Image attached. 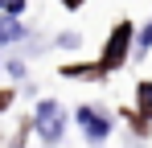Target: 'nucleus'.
<instances>
[{
    "mask_svg": "<svg viewBox=\"0 0 152 148\" xmlns=\"http://www.w3.org/2000/svg\"><path fill=\"white\" fill-rule=\"evenodd\" d=\"M33 127H37V136L45 140V144H62V136H66V115H62V103L58 99H41L37 107H33Z\"/></svg>",
    "mask_w": 152,
    "mask_h": 148,
    "instance_id": "nucleus-1",
    "label": "nucleus"
},
{
    "mask_svg": "<svg viewBox=\"0 0 152 148\" xmlns=\"http://www.w3.org/2000/svg\"><path fill=\"white\" fill-rule=\"evenodd\" d=\"M58 45H62V49H74V45H78V33H62Z\"/></svg>",
    "mask_w": 152,
    "mask_h": 148,
    "instance_id": "nucleus-9",
    "label": "nucleus"
},
{
    "mask_svg": "<svg viewBox=\"0 0 152 148\" xmlns=\"http://www.w3.org/2000/svg\"><path fill=\"white\" fill-rule=\"evenodd\" d=\"M29 37V29L21 21H17V17H4V12H0V45H17V41H25Z\"/></svg>",
    "mask_w": 152,
    "mask_h": 148,
    "instance_id": "nucleus-5",
    "label": "nucleus"
},
{
    "mask_svg": "<svg viewBox=\"0 0 152 148\" xmlns=\"http://www.w3.org/2000/svg\"><path fill=\"white\" fill-rule=\"evenodd\" d=\"M127 49H132V21H119L115 29H111V37H107L103 58H99V66H95V70H99V74L119 70V66L127 62Z\"/></svg>",
    "mask_w": 152,
    "mask_h": 148,
    "instance_id": "nucleus-2",
    "label": "nucleus"
},
{
    "mask_svg": "<svg viewBox=\"0 0 152 148\" xmlns=\"http://www.w3.org/2000/svg\"><path fill=\"white\" fill-rule=\"evenodd\" d=\"M0 66L8 70V78H12V82H21V78H25V62H17V58H8V62H0Z\"/></svg>",
    "mask_w": 152,
    "mask_h": 148,
    "instance_id": "nucleus-7",
    "label": "nucleus"
},
{
    "mask_svg": "<svg viewBox=\"0 0 152 148\" xmlns=\"http://www.w3.org/2000/svg\"><path fill=\"white\" fill-rule=\"evenodd\" d=\"M74 119H78V132H82L86 144H103V140L111 136V119L103 115L99 107H86V103H82V107L74 111Z\"/></svg>",
    "mask_w": 152,
    "mask_h": 148,
    "instance_id": "nucleus-3",
    "label": "nucleus"
},
{
    "mask_svg": "<svg viewBox=\"0 0 152 148\" xmlns=\"http://www.w3.org/2000/svg\"><path fill=\"white\" fill-rule=\"evenodd\" d=\"M136 41H140V49H144V53L152 49V21L144 25V29H140V37H136Z\"/></svg>",
    "mask_w": 152,
    "mask_h": 148,
    "instance_id": "nucleus-8",
    "label": "nucleus"
},
{
    "mask_svg": "<svg viewBox=\"0 0 152 148\" xmlns=\"http://www.w3.org/2000/svg\"><path fill=\"white\" fill-rule=\"evenodd\" d=\"M152 119V78L140 82V91H136V127L144 132V123Z\"/></svg>",
    "mask_w": 152,
    "mask_h": 148,
    "instance_id": "nucleus-4",
    "label": "nucleus"
},
{
    "mask_svg": "<svg viewBox=\"0 0 152 148\" xmlns=\"http://www.w3.org/2000/svg\"><path fill=\"white\" fill-rule=\"evenodd\" d=\"M25 8H29V0H0V12H4V17H17V21H21Z\"/></svg>",
    "mask_w": 152,
    "mask_h": 148,
    "instance_id": "nucleus-6",
    "label": "nucleus"
}]
</instances>
